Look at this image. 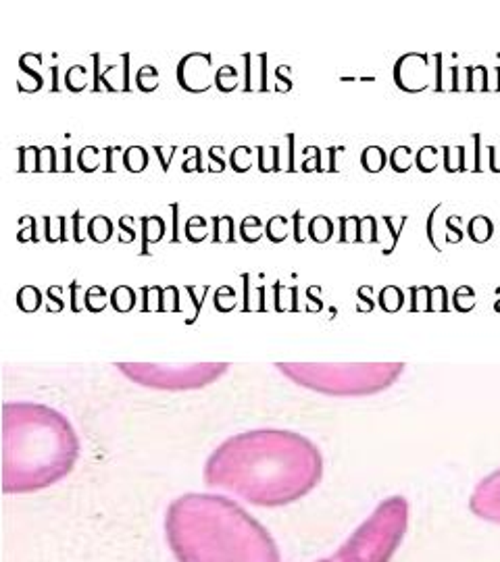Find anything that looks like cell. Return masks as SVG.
<instances>
[{
  "mask_svg": "<svg viewBox=\"0 0 500 562\" xmlns=\"http://www.w3.org/2000/svg\"><path fill=\"white\" fill-rule=\"evenodd\" d=\"M323 477L317 444L290 429L242 431L221 442L205 463V483L255 506H286Z\"/></svg>",
  "mask_w": 500,
  "mask_h": 562,
  "instance_id": "obj_1",
  "label": "cell"
},
{
  "mask_svg": "<svg viewBox=\"0 0 500 562\" xmlns=\"http://www.w3.org/2000/svg\"><path fill=\"white\" fill-rule=\"evenodd\" d=\"M165 539L177 562H282L267 527L219 493L175 497L165 513Z\"/></svg>",
  "mask_w": 500,
  "mask_h": 562,
  "instance_id": "obj_2",
  "label": "cell"
},
{
  "mask_svg": "<svg viewBox=\"0 0 500 562\" xmlns=\"http://www.w3.org/2000/svg\"><path fill=\"white\" fill-rule=\"evenodd\" d=\"M80 437L60 410L38 402L3 406V489L30 493L65 479L80 458Z\"/></svg>",
  "mask_w": 500,
  "mask_h": 562,
  "instance_id": "obj_3",
  "label": "cell"
},
{
  "mask_svg": "<svg viewBox=\"0 0 500 562\" xmlns=\"http://www.w3.org/2000/svg\"><path fill=\"white\" fill-rule=\"evenodd\" d=\"M277 371L306 390L326 396H371L388 390L402 375V362H275Z\"/></svg>",
  "mask_w": 500,
  "mask_h": 562,
  "instance_id": "obj_4",
  "label": "cell"
},
{
  "mask_svg": "<svg viewBox=\"0 0 500 562\" xmlns=\"http://www.w3.org/2000/svg\"><path fill=\"white\" fill-rule=\"evenodd\" d=\"M411 508L405 495H390L330 556L317 562H390L409 531Z\"/></svg>",
  "mask_w": 500,
  "mask_h": 562,
  "instance_id": "obj_5",
  "label": "cell"
},
{
  "mask_svg": "<svg viewBox=\"0 0 500 562\" xmlns=\"http://www.w3.org/2000/svg\"><path fill=\"white\" fill-rule=\"evenodd\" d=\"M115 366L134 384L152 390H198L215 384L229 371L227 362H192L181 366L157 362H115Z\"/></svg>",
  "mask_w": 500,
  "mask_h": 562,
  "instance_id": "obj_6",
  "label": "cell"
},
{
  "mask_svg": "<svg viewBox=\"0 0 500 562\" xmlns=\"http://www.w3.org/2000/svg\"><path fill=\"white\" fill-rule=\"evenodd\" d=\"M469 508L477 519L500 525V469L486 475L469 497Z\"/></svg>",
  "mask_w": 500,
  "mask_h": 562,
  "instance_id": "obj_7",
  "label": "cell"
},
{
  "mask_svg": "<svg viewBox=\"0 0 500 562\" xmlns=\"http://www.w3.org/2000/svg\"><path fill=\"white\" fill-rule=\"evenodd\" d=\"M211 54H201V52H190L185 54L179 65H177V84L192 92V82H198V92H207L213 82H211Z\"/></svg>",
  "mask_w": 500,
  "mask_h": 562,
  "instance_id": "obj_8",
  "label": "cell"
},
{
  "mask_svg": "<svg viewBox=\"0 0 500 562\" xmlns=\"http://www.w3.org/2000/svg\"><path fill=\"white\" fill-rule=\"evenodd\" d=\"M140 225H142V250H140V255L148 257L150 255L148 246H152V244H157V242H161L165 237L167 223L159 215H152V217H140Z\"/></svg>",
  "mask_w": 500,
  "mask_h": 562,
  "instance_id": "obj_9",
  "label": "cell"
},
{
  "mask_svg": "<svg viewBox=\"0 0 500 562\" xmlns=\"http://www.w3.org/2000/svg\"><path fill=\"white\" fill-rule=\"evenodd\" d=\"M86 233L94 244H106L115 233V225L106 215H96L88 221Z\"/></svg>",
  "mask_w": 500,
  "mask_h": 562,
  "instance_id": "obj_10",
  "label": "cell"
},
{
  "mask_svg": "<svg viewBox=\"0 0 500 562\" xmlns=\"http://www.w3.org/2000/svg\"><path fill=\"white\" fill-rule=\"evenodd\" d=\"M308 237L315 244H328L334 237V221L326 215H317L308 221Z\"/></svg>",
  "mask_w": 500,
  "mask_h": 562,
  "instance_id": "obj_11",
  "label": "cell"
},
{
  "mask_svg": "<svg viewBox=\"0 0 500 562\" xmlns=\"http://www.w3.org/2000/svg\"><path fill=\"white\" fill-rule=\"evenodd\" d=\"M213 244H236V223L234 217L229 215H221V217H213Z\"/></svg>",
  "mask_w": 500,
  "mask_h": 562,
  "instance_id": "obj_12",
  "label": "cell"
},
{
  "mask_svg": "<svg viewBox=\"0 0 500 562\" xmlns=\"http://www.w3.org/2000/svg\"><path fill=\"white\" fill-rule=\"evenodd\" d=\"M121 163L130 173H142L150 163V154H148V150L144 146H130V148L123 150Z\"/></svg>",
  "mask_w": 500,
  "mask_h": 562,
  "instance_id": "obj_13",
  "label": "cell"
},
{
  "mask_svg": "<svg viewBox=\"0 0 500 562\" xmlns=\"http://www.w3.org/2000/svg\"><path fill=\"white\" fill-rule=\"evenodd\" d=\"M388 163V154L382 146H367L361 152V167L367 173H380Z\"/></svg>",
  "mask_w": 500,
  "mask_h": 562,
  "instance_id": "obj_14",
  "label": "cell"
},
{
  "mask_svg": "<svg viewBox=\"0 0 500 562\" xmlns=\"http://www.w3.org/2000/svg\"><path fill=\"white\" fill-rule=\"evenodd\" d=\"M136 298H138V292L130 285H117L113 292H111V306L117 310V312H128L136 306Z\"/></svg>",
  "mask_w": 500,
  "mask_h": 562,
  "instance_id": "obj_15",
  "label": "cell"
},
{
  "mask_svg": "<svg viewBox=\"0 0 500 562\" xmlns=\"http://www.w3.org/2000/svg\"><path fill=\"white\" fill-rule=\"evenodd\" d=\"M467 233H469V237H471L475 244H486V242L492 237V233H494V225H492V221H490L488 217L475 215V217L469 221V225H467Z\"/></svg>",
  "mask_w": 500,
  "mask_h": 562,
  "instance_id": "obj_16",
  "label": "cell"
},
{
  "mask_svg": "<svg viewBox=\"0 0 500 562\" xmlns=\"http://www.w3.org/2000/svg\"><path fill=\"white\" fill-rule=\"evenodd\" d=\"M259 171L261 173H273V171H280L282 165H280V154H282V148L280 146H259Z\"/></svg>",
  "mask_w": 500,
  "mask_h": 562,
  "instance_id": "obj_17",
  "label": "cell"
},
{
  "mask_svg": "<svg viewBox=\"0 0 500 562\" xmlns=\"http://www.w3.org/2000/svg\"><path fill=\"white\" fill-rule=\"evenodd\" d=\"M240 233H242V239L246 244H257L263 237L265 227H263V223H261V219L257 215L244 217V221L240 223Z\"/></svg>",
  "mask_w": 500,
  "mask_h": 562,
  "instance_id": "obj_18",
  "label": "cell"
},
{
  "mask_svg": "<svg viewBox=\"0 0 500 562\" xmlns=\"http://www.w3.org/2000/svg\"><path fill=\"white\" fill-rule=\"evenodd\" d=\"M288 219L284 215H273L265 225V235L271 244H282L288 237Z\"/></svg>",
  "mask_w": 500,
  "mask_h": 562,
  "instance_id": "obj_19",
  "label": "cell"
},
{
  "mask_svg": "<svg viewBox=\"0 0 500 562\" xmlns=\"http://www.w3.org/2000/svg\"><path fill=\"white\" fill-rule=\"evenodd\" d=\"M17 304L23 312H34L42 304V292L36 285H23L17 292Z\"/></svg>",
  "mask_w": 500,
  "mask_h": 562,
  "instance_id": "obj_20",
  "label": "cell"
},
{
  "mask_svg": "<svg viewBox=\"0 0 500 562\" xmlns=\"http://www.w3.org/2000/svg\"><path fill=\"white\" fill-rule=\"evenodd\" d=\"M106 300H111V296L106 294V290L102 285H90L84 292V306L90 312H100L106 306Z\"/></svg>",
  "mask_w": 500,
  "mask_h": 562,
  "instance_id": "obj_21",
  "label": "cell"
},
{
  "mask_svg": "<svg viewBox=\"0 0 500 562\" xmlns=\"http://www.w3.org/2000/svg\"><path fill=\"white\" fill-rule=\"evenodd\" d=\"M207 231H209V225L203 217L194 215L185 221V227H183V233L188 237V242L192 244H198V242H205L207 239Z\"/></svg>",
  "mask_w": 500,
  "mask_h": 562,
  "instance_id": "obj_22",
  "label": "cell"
},
{
  "mask_svg": "<svg viewBox=\"0 0 500 562\" xmlns=\"http://www.w3.org/2000/svg\"><path fill=\"white\" fill-rule=\"evenodd\" d=\"M229 167L236 173H246L250 167H253V148H250V146L234 148L231 154H229Z\"/></svg>",
  "mask_w": 500,
  "mask_h": 562,
  "instance_id": "obj_23",
  "label": "cell"
},
{
  "mask_svg": "<svg viewBox=\"0 0 500 562\" xmlns=\"http://www.w3.org/2000/svg\"><path fill=\"white\" fill-rule=\"evenodd\" d=\"M405 302V292L398 285H386L380 292V306L388 312H394L402 306Z\"/></svg>",
  "mask_w": 500,
  "mask_h": 562,
  "instance_id": "obj_24",
  "label": "cell"
},
{
  "mask_svg": "<svg viewBox=\"0 0 500 562\" xmlns=\"http://www.w3.org/2000/svg\"><path fill=\"white\" fill-rule=\"evenodd\" d=\"M438 150L435 146H423V148H419L417 150V156H415V165H417V169L421 171V173H431V171H435V167H438Z\"/></svg>",
  "mask_w": 500,
  "mask_h": 562,
  "instance_id": "obj_25",
  "label": "cell"
},
{
  "mask_svg": "<svg viewBox=\"0 0 500 562\" xmlns=\"http://www.w3.org/2000/svg\"><path fill=\"white\" fill-rule=\"evenodd\" d=\"M104 152V148H98V146H84L78 154V167L84 171V173H92L100 167V161L96 159H90V156H100Z\"/></svg>",
  "mask_w": 500,
  "mask_h": 562,
  "instance_id": "obj_26",
  "label": "cell"
},
{
  "mask_svg": "<svg viewBox=\"0 0 500 562\" xmlns=\"http://www.w3.org/2000/svg\"><path fill=\"white\" fill-rule=\"evenodd\" d=\"M413 150L409 146H398L394 148L392 156H390V165L396 173H407L413 167Z\"/></svg>",
  "mask_w": 500,
  "mask_h": 562,
  "instance_id": "obj_27",
  "label": "cell"
},
{
  "mask_svg": "<svg viewBox=\"0 0 500 562\" xmlns=\"http://www.w3.org/2000/svg\"><path fill=\"white\" fill-rule=\"evenodd\" d=\"M442 154H444V169H446L448 173H459V171H465V169H467V165H465L467 148H465V146H461V152H459L457 159L453 156V146H444V148H442Z\"/></svg>",
  "mask_w": 500,
  "mask_h": 562,
  "instance_id": "obj_28",
  "label": "cell"
},
{
  "mask_svg": "<svg viewBox=\"0 0 500 562\" xmlns=\"http://www.w3.org/2000/svg\"><path fill=\"white\" fill-rule=\"evenodd\" d=\"M453 302L459 310L467 312L469 308L475 306V290L469 288V285H459L453 294Z\"/></svg>",
  "mask_w": 500,
  "mask_h": 562,
  "instance_id": "obj_29",
  "label": "cell"
},
{
  "mask_svg": "<svg viewBox=\"0 0 500 562\" xmlns=\"http://www.w3.org/2000/svg\"><path fill=\"white\" fill-rule=\"evenodd\" d=\"M459 223H461V217H459V215H453V217L446 219V227H448V231H446V242H448V244H459V242H463V229L459 227Z\"/></svg>",
  "mask_w": 500,
  "mask_h": 562,
  "instance_id": "obj_30",
  "label": "cell"
},
{
  "mask_svg": "<svg viewBox=\"0 0 500 562\" xmlns=\"http://www.w3.org/2000/svg\"><path fill=\"white\" fill-rule=\"evenodd\" d=\"M384 223L388 225V229H390V233H392V242H390V246H388V248H382V253H384V255L388 257V255H392L394 250H396V246H398V239H400V233H402V225H405L407 221H405V223H402L400 227H394V221H392V217H390V215H386V217H384Z\"/></svg>",
  "mask_w": 500,
  "mask_h": 562,
  "instance_id": "obj_31",
  "label": "cell"
},
{
  "mask_svg": "<svg viewBox=\"0 0 500 562\" xmlns=\"http://www.w3.org/2000/svg\"><path fill=\"white\" fill-rule=\"evenodd\" d=\"M130 215H123L119 221H117V225H119V231H121V235H119V244H132L134 239H136V231H134V227H130L128 223H130Z\"/></svg>",
  "mask_w": 500,
  "mask_h": 562,
  "instance_id": "obj_32",
  "label": "cell"
},
{
  "mask_svg": "<svg viewBox=\"0 0 500 562\" xmlns=\"http://www.w3.org/2000/svg\"><path fill=\"white\" fill-rule=\"evenodd\" d=\"M171 211H173V235H171V244H177V242H183V237L179 235V204H171Z\"/></svg>",
  "mask_w": 500,
  "mask_h": 562,
  "instance_id": "obj_33",
  "label": "cell"
},
{
  "mask_svg": "<svg viewBox=\"0 0 500 562\" xmlns=\"http://www.w3.org/2000/svg\"><path fill=\"white\" fill-rule=\"evenodd\" d=\"M440 207H442V204H438V207H435V209H433V211L429 213V217H427V223H425V225H427V239H429V244H431V246H433V248L438 250V253H440L442 248L438 246V242H435V237H433V219H435V211L440 209Z\"/></svg>",
  "mask_w": 500,
  "mask_h": 562,
  "instance_id": "obj_34",
  "label": "cell"
},
{
  "mask_svg": "<svg viewBox=\"0 0 500 562\" xmlns=\"http://www.w3.org/2000/svg\"><path fill=\"white\" fill-rule=\"evenodd\" d=\"M244 60H246V84H244V92H250V90H255L253 88V56L244 54Z\"/></svg>",
  "mask_w": 500,
  "mask_h": 562,
  "instance_id": "obj_35",
  "label": "cell"
},
{
  "mask_svg": "<svg viewBox=\"0 0 500 562\" xmlns=\"http://www.w3.org/2000/svg\"><path fill=\"white\" fill-rule=\"evenodd\" d=\"M433 65H435V84H433V90L440 92L442 90V54L440 52L435 54V62H433Z\"/></svg>",
  "mask_w": 500,
  "mask_h": 562,
  "instance_id": "obj_36",
  "label": "cell"
},
{
  "mask_svg": "<svg viewBox=\"0 0 500 562\" xmlns=\"http://www.w3.org/2000/svg\"><path fill=\"white\" fill-rule=\"evenodd\" d=\"M69 292H71V310H82V306L78 304V298H80V292H82V285L73 279L71 283H69Z\"/></svg>",
  "mask_w": 500,
  "mask_h": 562,
  "instance_id": "obj_37",
  "label": "cell"
},
{
  "mask_svg": "<svg viewBox=\"0 0 500 562\" xmlns=\"http://www.w3.org/2000/svg\"><path fill=\"white\" fill-rule=\"evenodd\" d=\"M123 90H130V73H128V69H130V52H125L123 56Z\"/></svg>",
  "mask_w": 500,
  "mask_h": 562,
  "instance_id": "obj_38",
  "label": "cell"
},
{
  "mask_svg": "<svg viewBox=\"0 0 500 562\" xmlns=\"http://www.w3.org/2000/svg\"><path fill=\"white\" fill-rule=\"evenodd\" d=\"M288 167H286V171H296V167H294V136L290 134L288 138Z\"/></svg>",
  "mask_w": 500,
  "mask_h": 562,
  "instance_id": "obj_39",
  "label": "cell"
},
{
  "mask_svg": "<svg viewBox=\"0 0 500 562\" xmlns=\"http://www.w3.org/2000/svg\"><path fill=\"white\" fill-rule=\"evenodd\" d=\"M300 219H302V213L296 211V213H294V219H292V221H294V242H296V244H302V242H304V235L300 233Z\"/></svg>",
  "mask_w": 500,
  "mask_h": 562,
  "instance_id": "obj_40",
  "label": "cell"
},
{
  "mask_svg": "<svg viewBox=\"0 0 500 562\" xmlns=\"http://www.w3.org/2000/svg\"><path fill=\"white\" fill-rule=\"evenodd\" d=\"M121 146H106L104 148V154H106V167H104V173H113V152H119Z\"/></svg>",
  "mask_w": 500,
  "mask_h": 562,
  "instance_id": "obj_41",
  "label": "cell"
},
{
  "mask_svg": "<svg viewBox=\"0 0 500 562\" xmlns=\"http://www.w3.org/2000/svg\"><path fill=\"white\" fill-rule=\"evenodd\" d=\"M473 140H475V165H473V171H481V152H479L481 150V146H479L481 144V136L475 134Z\"/></svg>",
  "mask_w": 500,
  "mask_h": 562,
  "instance_id": "obj_42",
  "label": "cell"
},
{
  "mask_svg": "<svg viewBox=\"0 0 500 562\" xmlns=\"http://www.w3.org/2000/svg\"><path fill=\"white\" fill-rule=\"evenodd\" d=\"M92 58H94V67H96V71H94V88H92V90H94V92H100V78H102V75H100V71H98V60H100V54H98V52H94V54H92Z\"/></svg>",
  "mask_w": 500,
  "mask_h": 562,
  "instance_id": "obj_43",
  "label": "cell"
},
{
  "mask_svg": "<svg viewBox=\"0 0 500 562\" xmlns=\"http://www.w3.org/2000/svg\"><path fill=\"white\" fill-rule=\"evenodd\" d=\"M80 219H82V213L78 211L76 215H73V242H84V235L80 233Z\"/></svg>",
  "mask_w": 500,
  "mask_h": 562,
  "instance_id": "obj_44",
  "label": "cell"
},
{
  "mask_svg": "<svg viewBox=\"0 0 500 562\" xmlns=\"http://www.w3.org/2000/svg\"><path fill=\"white\" fill-rule=\"evenodd\" d=\"M242 279H244V310H250V290H248V279H250V275L244 273Z\"/></svg>",
  "mask_w": 500,
  "mask_h": 562,
  "instance_id": "obj_45",
  "label": "cell"
},
{
  "mask_svg": "<svg viewBox=\"0 0 500 562\" xmlns=\"http://www.w3.org/2000/svg\"><path fill=\"white\" fill-rule=\"evenodd\" d=\"M185 292L190 294V298L194 300V306H196V315H198V312H201V308H203V302H198V298H196V288H194V285H188V288H185Z\"/></svg>",
  "mask_w": 500,
  "mask_h": 562,
  "instance_id": "obj_46",
  "label": "cell"
},
{
  "mask_svg": "<svg viewBox=\"0 0 500 562\" xmlns=\"http://www.w3.org/2000/svg\"><path fill=\"white\" fill-rule=\"evenodd\" d=\"M69 154H71V146H65V161L69 163ZM65 171H71V165H65Z\"/></svg>",
  "mask_w": 500,
  "mask_h": 562,
  "instance_id": "obj_47",
  "label": "cell"
},
{
  "mask_svg": "<svg viewBox=\"0 0 500 562\" xmlns=\"http://www.w3.org/2000/svg\"><path fill=\"white\" fill-rule=\"evenodd\" d=\"M56 71H58V67L54 65V67H52V75H54V78H56ZM52 92H56V82H54V86H52Z\"/></svg>",
  "mask_w": 500,
  "mask_h": 562,
  "instance_id": "obj_48",
  "label": "cell"
}]
</instances>
